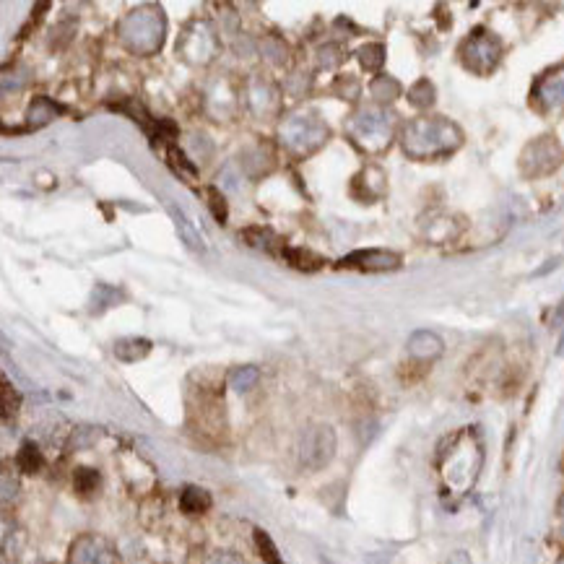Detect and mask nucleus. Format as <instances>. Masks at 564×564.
Masks as SVG:
<instances>
[{
  "label": "nucleus",
  "instance_id": "7ed1b4c3",
  "mask_svg": "<svg viewBox=\"0 0 564 564\" xmlns=\"http://www.w3.org/2000/svg\"><path fill=\"white\" fill-rule=\"evenodd\" d=\"M393 133H396V115H390L383 107H364L349 123V136L370 154L388 149Z\"/></svg>",
  "mask_w": 564,
  "mask_h": 564
},
{
  "label": "nucleus",
  "instance_id": "a211bd4d",
  "mask_svg": "<svg viewBox=\"0 0 564 564\" xmlns=\"http://www.w3.org/2000/svg\"><path fill=\"white\" fill-rule=\"evenodd\" d=\"M55 115H58V107H55L47 97H37L32 107H29V123H32L34 128L50 123Z\"/></svg>",
  "mask_w": 564,
  "mask_h": 564
},
{
  "label": "nucleus",
  "instance_id": "2eb2a0df",
  "mask_svg": "<svg viewBox=\"0 0 564 564\" xmlns=\"http://www.w3.org/2000/svg\"><path fill=\"white\" fill-rule=\"evenodd\" d=\"M151 351V344L146 338H123L115 344V357L123 362H138Z\"/></svg>",
  "mask_w": 564,
  "mask_h": 564
},
{
  "label": "nucleus",
  "instance_id": "f3484780",
  "mask_svg": "<svg viewBox=\"0 0 564 564\" xmlns=\"http://www.w3.org/2000/svg\"><path fill=\"white\" fill-rule=\"evenodd\" d=\"M16 463H19V468L24 474H37L39 468H42V453H39V448L34 442H24L19 455H16Z\"/></svg>",
  "mask_w": 564,
  "mask_h": 564
},
{
  "label": "nucleus",
  "instance_id": "f03ea898",
  "mask_svg": "<svg viewBox=\"0 0 564 564\" xmlns=\"http://www.w3.org/2000/svg\"><path fill=\"white\" fill-rule=\"evenodd\" d=\"M117 34L123 39V45L136 55H154L164 42V16L162 8L143 6L130 11L120 26Z\"/></svg>",
  "mask_w": 564,
  "mask_h": 564
},
{
  "label": "nucleus",
  "instance_id": "20e7f679",
  "mask_svg": "<svg viewBox=\"0 0 564 564\" xmlns=\"http://www.w3.org/2000/svg\"><path fill=\"white\" fill-rule=\"evenodd\" d=\"M281 143L286 151H292L297 156H305L310 151L320 149L328 138V125L318 120L315 115H294L281 125Z\"/></svg>",
  "mask_w": 564,
  "mask_h": 564
},
{
  "label": "nucleus",
  "instance_id": "423d86ee",
  "mask_svg": "<svg viewBox=\"0 0 564 564\" xmlns=\"http://www.w3.org/2000/svg\"><path fill=\"white\" fill-rule=\"evenodd\" d=\"M177 52L188 63H208L216 58L219 52V37L206 21H193V24L182 32V37L177 39Z\"/></svg>",
  "mask_w": 564,
  "mask_h": 564
},
{
  "label": "nucleus",
  "instance_id": "bb28decb",
  "mask_svg": "<svg viewBox=\"0 0 564 564\" xmlns=\"http://www.w3.org/2000/svg\"><path fill=\"white\" fill-rule=\"evenodd\" d=\"M208 564H242V562H240V559L229 557V554H219V557H214Z\"/></svg>",
  "mask_w": 564,
  "mask_h": 564
},
{
  "label": "nucleus",
  "instance_id": "6ab92c4d",
  "mask_svg": "<svg viewBox=\"0 0 564 564\" xmlns=\"http://www.w3.org/2000/svg\"><path fill=\"white\" fill-rule=\"evenodd\" d=\"M260 380L258 367H237V370L229 375V388H234L237 393H245V390L255 388Z\"/></svg>",
  "mask_w": 564,
  "mask_h": 564
},
{
  "label": "nucleus",
  "instance_id": "39448f33",
  "mask_svg": "<svg viewBox=\"0 0 564 564\" xmlns=\"http://www.w3.org/2000/svg\"><path fill=\"white\" fill-rule=\"evenodd\" d=\"M336 455V432L328 424H315L305 432L299 442V461L310 471H320L333 461Z\"/></svg>",
  "mask_w": 564,
  "mask_h": 564
},
{
  "label": "nucleus",
  "instance_id": "4be33fe9",
  "mask_svg": "<svg viewBox=\"0 0 564 564\" xmlns=\"http://www.w3.org/2000/svg\"><path fill=\"white\" fill-rule=\"evenodd\" d=\"M73 484L81 494H91L97 489L99 484V474L94 468H76V474H73Z\"/></svg>",
  "mask_w": 564,
  "mask_h": 564
},
{
  "label": "nucleus",
  "instance_id": "cd10ccee",
  "mask_svg": "<svg viewBox=\"0 0 564 564\" xmlns=\"http://www.w3.org/2000/svg\"><path fill=\"white\" fill-rule=\"evenodd\" d=\"M559 564H564V557H562V559H559Z\"/></svg>",
  "mask_w": 564,
  "mask_h": 564
},
{
  "label": "nucleus",
  "instance_id": "1a4fd4ad",
  "mask_svg": "<svg viewBox=\"0 0 564 564\" xmlns=\"http://www.w3.org/2000/svg\"><path fill=\"white\" fill-rule=\"evenodd\" d=\"M533 102L541 112L564 110V63L546 71L533 86Z\"/></svg>",
  "mask_w": 564,
  "mask_h": 564
},
{
  "label": "nucleus",
  "instance_id": "ddd939ff",
  "mask_svg": "<svg viewBox=\"0 0 564 564\" xmlns=\"http://www.w3.org/2000/svg\"><path fill=\"white\" fill-rule=\"evenodd\" d=\"M169 214H172V221H175L177 232H180L182 242L193 250H206V242H203V234L193 227V221L188 219V214L177 206H169Z\"/></svg>",
  "mask_w": 564,
  "mask_h": 564
},
{
  "label": "nucleus",
  "instance_id": "412c9836",
  "mask_svg": "<svg viewBox=\"0 0 564 564\" xmlns=\"http://www.w3.org/2000/svg\"><path fill=\"white\" fill-rule=\"evenodd\" d=\"M359 63H362L367 71H377V68L385 63V47L383 45L362 47V50H359Z\"/></svg>",
  "mask_w": 564,
  "mask_h": 564
},
{
  "label": "nucleus",
  "instance_id": "f257e3e1",
  "mask_svg": "<svg viewBox=\"0 0 564 564\" xmlns=\"http://www.w3.org/2000/svg\"><path fill=\"white\" fill-rule=\"evenodd\" d=\"M461 128L445 117H419L403 128V151L414 159H435L461 146Z\"/></svg>",
  "mask_w": 564,
  "mask_h": 564
},
{
  "label": "nucleus",
  "instance_id": "393cba45",
  "mask_svg": "<svg viewBox=\"0 0 564 564\" xmlns=\"http://www.w3.org/2000/svg\"><path fill=\"white\" fill-rule=\"evenodd\" d=\"M255 539H258V549H260V554H263V559H266L268 564H281L279 552H276V546H273V541L268 539L266 533L258 531V533H255Z\"/></svg>",
  "mask_w": 564,
  "mask_h": 564
},
{
  "label": "nucleus",
  "instance_id": "b1692460",
  "mask_svg": "<svg viewBox=\"0 0 564 564\" xmlns=\"http://www.w3.org/2000/svg\"><path fill=\"white\" fill-rule=\"evenodd\" d=\"M411 102L416 107H429V104L435 102V86L429 84V81H419V84L411 89Z\"/></svg>",
  "mask_w": 564,
  "mask_h": 564
},
{
  "label": "nucleus",
  "instance_id": "4468645a",
  "mask_svg": "<svg viewBox=\"0 0 564 564\" xmlns=\"http://www.w3.org/2000/svg\"><path fill=\"white\" fill-rule=\"evenodd\" d=\"M409 354L416 359H435L442 354V341L429 331H419L411 336Z\"/></svg>",
  "mask_w": 564,
  "mask_h": 564
},
{
  "label": "nucleus",
  "instance_id": "dca6fc26",
  "mask_svg": "<svg viewBox=\"0 0 564 564\" xmlns=\"http://www.w3.org/2000/svg\"><path fill=\"white\" fill-rule=\"evenodd\" d=\"M180 507L188 515H201V513H206L208 507H211V497H208L206 489L188 487L185 492H182Z\"/></svg>",
  "mask_w": 564,
  "mask_h": 564
},
{
  "label": "nucleus",
  "instance_id": "9b49d317",
  "mask_svg": "<svg viewBox=\"0 0 564 564\" xmlns=\"http://www.w3.org/2000/svg\"><path fill=\"white\" fill-rule=\"evenodd\" d=\"M401 258L388 250H359V253L349 255L341 260V266L359 268V271H393L398 268Z\"/></svg>",
  "mask_w": 564,
  "mask_h": 564
},
{
  "label": "nucleus",
  "instance_id": "f8f14e48",
  "mask_svg": "<svg viewBox=\"0 0 564 564\" xmlns=\"http://www.w3.org/2000/svg\"><path fill=\"white\" fill-rule=\"evenodd\" d=\"M247 104H250V110H253L255 115L266 117L279 110V94H276V89H273L268 81L255 78L253 84L247 86Z\"/></svg>",
  "mask_w": 564,
  "mask_h": 564
},
{
  "label": "nucleus",
  "instance_id": "a878e982",
  "mask_svg": "<svg viewBox=\"0 0 564 564\" xmlns=\"http://www.w3.org/2000/svg\"><path fill=\"white\" fill-rule=\"evenodd\" d=\"M206 195H208V198H211V201H208V206H211V211H214L216 219H219V221L227 219V206H224V198H221V195H219V190L208 188Z\"/></svg>",
  "mask_w": 564,
  "mask_h": 564
},
{
  "label": "nucleus",
  "instance_id": "6e6552de",
  "mask_svg": "<svg viewBox=\"0 0 564 564\" xmlns=\"http://www.w3.org/2000/svg\"><path fill=\"white\" fill-rule=\"evenodd\" d=\"M562 156V146H559L552 136L536 138L533 143H528L523 156H520V169H523L528 177H544L562 164Z\"/></svg>",
  "mask_w": 564,
  "mask_h": 564
},
{
  "label": "nucleus",
  "instance_id": "aec40b11",
  "mask_svg": "<svg viewBox=\"0 0 564 564\" xmlns=\"http://www.w3.org/2000/svg\"><path fill=\"white\" fill-rule=\"evenodd\" d=\"M281 255H284L292 266L302 268V271H315V268H320L318 255H312L310 250H302V247H297V250H284Z\"/></svg>",
  "mask_w": 564,
  "mask_h": 564
},
{
  "label": "nucleus",
  "instance_id": "9d476101",
  "mask_svg": "<svg viewBox=\"0 0 564 564\" xmlns=\"http://www.w3.org/2000/svg\"><path fill=\"white\" fill-rule=\"evenodd\" d=\"M71 564H120V559L102 536H81L71 546Z\"/></svg>",
  "mask_w": 564,
  "mask_h": 564
},
{
  "label": "nucleus",
  "instance_id": "0eeeda50",
  "mask_svg": "<svg viewBox=\"0 0 564 564\" xmlns=\"http://www.w3.org/2000/svg\"><path fill=\"white\" fill-rule=\"evenodd\" d=\"M461 55H463V63H466V68H471L474 73L494 71L502 55L500 39L492 37V34L484 32V29H479V32H474L466 39V42H463Z\"/></svg>",
  "mask_w": 564,
  "mask_h": 564
},
{
  "label": "nucleus",
  "instance_id": "5701e85b",
  "mask_svg": "<svg viewBox=\"0 0 564 564\" xmlns=\"http://www.w3.org/2000/svg\"><path fill=\"white\" fill-rule=\"evenodd\" d=\"M401 91V86H398V81H393V78L388 76H380L372 81V94H375L377 99H396V94Z\"/></svg>",
  "mask_w": 564,
  "mask_h": 564
}]
</instances>
